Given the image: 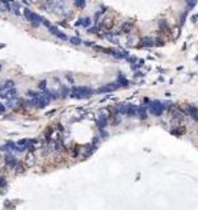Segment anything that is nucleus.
Wrapping results in <instances>:
<instances>
[{"mask_svg":"<svg viewBox=\"0 0 198 210\" xmlns=\"http://www.w3.org/2000/svg\"><path fill=\"white\" fill-rule=\"evenodd\" d=\"M51 100V95L49 93H42V95H35L33 97V100L30 101L32 106H35V108H45L46 105H49Z\"/></svg>","mask_w":198,"mask_h":210,"instance_id":"nucleus-1","label":"nucleus"},{"mask_svg":"<svg viewBox=\"0 0 198 210\" xmlns=\"http://www.w3.org/2000/svg\"><path fill=\"white\" fill-rule=\"evenodd\" d=\"M93 95V91L88 87H75L71 91V97L74 98H88Z\"/></svg>","mask_w":198,"mask_h":210,"instance_id":"nucleus-2","label":"nucleus"},{"mask_svg":"<svg viewBox=\"0 0 198 210\" xmlns=\"http://www.w3.org/2000/svg\"><path fill=\"white\" fill-rule=\"evenodd\" d=\"M68 5H70V0H54L51 12H55L57 15H63L66 11H68Z\"/></svg>","mask_w":198,"mask_h":210,"instance_id":"nucleus-3","label":"nucleus"},{"mask_svg":"<svg viewBox=\"0 0 198 210\" xmlns=\"http://www.w3.org/2000/svg\"><path fill=\"white\" fill-rule=\"evenodd\" d=\"M117 112L118 113H122V114H126L129 117H133L138 113V106L137 105H133V104H125V105L118 106Z\"/></svg>","mask_w":198,"mask_h":210,"instance_id":"nucleus-4","label":"nucleus"},{"mask_svg":"<svg viewBox=\"0 0 198 210\" xmlns=\"http://www.w3.org/2000/svg\"><path fill=\"white\" fill-rule=\"evenodd\" d=\"M163 110H164V105L159 103V101H152V103H150V105H148V112L156 117L161 116Z\"/></svg>","mask_w":198,"mask_h":210,"instance_id":"nucleus-5","label":"nucleus"},{"mask_svg":"<svg viewBox=\"0 0 198 210\" xmlns=\"http://www.w3.org/2000/svg\"><path fill=\"white\" fill-rule=\"evenodd\" d=\"M118 87H120L118 83H110V84H106V85H102L101 88H98V89H97V92H98V93H108V92L115 91Z\"/></svg>","mask_w":198,"mask_h":210,"instance_id":"nucleus-6","label":"nucleus"},{"mask_svg":"<svg viewBox=\"0 0 198 210\" xmlns=\"http://www.w3.org/2000/svg\"><path fill=\"white\" fill-rule=\"evenodd\" d=\"M35 164V155L32 152H28L26 154V156H25V166L26 167H33Z\"/></svg>","mask_w":198,"mask_h":210,"instance_id":"nucleus-7","label":"nucleus"},{"mask_svg":"<svg viewBox=\"0 0 198 210\" xmlns=\"http://www.w3.org/2000/svg\"><path fill=\"white\" fill-rule=\"evenodd\" d=\"M52 4H54V0H42L41 8L45 9V11H47V12H51L52 11Z\"/></svg>","mask_w":198,"mask_h":210,"instance_id":"nucleus-8","label":"nucleus"},{"mask_svg":"<svg viewBox=\"0 0 198 210\" xmlns=\"http://www.w3.org/2000/svg\"><path fill=\"white\" fill-rule=\"evenodd\" d=\"M188 109H189V114L192 116V118H194L196 121H198V109L194 105H189L188 106Z\"/></svg>","mask_w":198,"mask_h":210,"instance_id":"nucleus-9","label":"nucleus"},{"mask_svg":"<svg viewBox=\"0 0 198 210\" xmlns=\"http://www.w3.org/2000/svg\"><path fill=\"white\" fill-rule=\"evenodd\" d=\"M5 163L8 164V166L15 167V166H16V159H15V156L11 155V154H8V155H5Z\"/></svg>","mask_w":198,"mask_h":210,"instance_id":"nucleus-10","label":"nucleus"},{"mask_svg":"<svg viewBox=\"0 0 198 210\" xmlns=\"http://www.w3.org/2000/svg\"><path fill=\"white\" fill-rule=\"evenodd\" d=\"M133 29V22H130V21H126V22H123V25H122V28H121V30L123 32V33H129Z\"/></svg>","mask_w":198,"mask_h":210,"instance_id":"nucleus-11","label":"nucleus"},{"mask_svg":"<svg viewBox=\"0 0 198 210\" xmlns=\"http://www.w3.org/2000/svg\"><path fill=\"white\" fill-rule=\"evenodd\" d=\"M97 125H98V127H100V129H104V127L106 126V117L101 116V117L97 120Z\"/></svg>","mask_w":198,"mask_h":210,"instance_id":"nucleus-12","label":"nucleus"},{"mask_svg":"<svg viewBox=\"0 0 198 210\" xmlns=\"http://www.w3.org/2000/svg\"><path fill=\"white\" fill-rule=\"evenodd\" d=\"M142 44H143V46H154V39L152 38H143L142 39Z\"/></svg>","mask_w":198,"mask_h":210,"instance_id":"nucleus-13","label":"nucleus"},{"mask_svg":"<svg viewBox=\"0 0 198 210\" xmlns=\"http://www.w3.org/2000/svg\"><path fill=\"white\" fill-rule=\"evenodd\" d=\"M112 26H113V20L108 18V20H104V28L109 30V29H112Z\"/></svg>","mask_w":198,"mask_h":210,"instance_id":"nucleus-14","label":"nucleus"},{"mask_svg":"<svg viewBox=\"0 0 198 210\" xmlns=\"http://www.w3.org/2000/svg\"><path fill=\"white\" fill-rule=\"evenodd\" d=\"M118 85H122V87H127L129 85V81L126 80V79H123V76H121L120 75V78H118Z\"/></svg>","mask_w":198,"mask_h":210,"instance_id":"nucleus-15","label":"nucleus"},{"mask_svg":"<svg viewBox=\"0 0 198 210\" xmlns=\"http://www.w3.org/2000/svg\"><path fill=\"white\" fill-rule=\"evenodd\" d=\"M138 114H139V117L142 118V120H144V118L147 117V112L144 108H138Z\"/></svg>","mask_w":198,"mask_h":210,"instance_id":"nucleus-16","label":"nucleus"},{"mask_svg":"<svg viewBox=\"0 0 198 210\" xmlns=\"http://www.w3.org/2000/svg\"><path fill=\"white\" fill-rule=\"evenodd\" d=\"M11 11H13V13H15V15L20 16V5H18V4H16V3H12V8H11Z\"/></svg>","mask_w":198,"mask_h":210,"instance_id":"nucleus-17","label":"nucleus"},{"mask_svg":"<svg viewBox=\"0 0 198 210\" xmlns=\"http://www.w3.org/2000/svg\"><path fill=\"white\" fill-rule=\"evenodd\" d=\"M80 25H83L85 26V28H88V26L91 25V18H88V17H85V18H81L80 20V22H79Z\"/></svg>","mask_w":198,"mask_h":210,"instance_id":"nucleus-18","label":"nucleus"},{"mask_svg":"<svg viewBox=\"0 0 198 210\" xmlns=\"http://www.w3.org/2000/svg\"><path fill=\"white\" fill-rule=\"evenodd\" d=\"M9 11H11V7L7 4V3L0 4V12H9Z\"/></svg>","mask_w":198,"mask_h":210,"instance_id":"nucleus-19","label":"nucleus"},{"mask_svg":"<svg viewBox=\"0 0 198 210\" xmlns=\"http://www.w3.org/2000/svg\"><path fill=\"white\" fill-rule=\"evenodd\" d=\"M32 15H33L32 11H29V9H24V16H25V18L28 20L29 22L32 21Z\"/></svg>","mask_w":198,"mask_h":210,"instance_id":"nucleus-20","label":"nucleus"},{"mask_svg":"<svg viewBox=\"0 0 198 210\" xmlns=\"http://www.w3.org/2000/svg\"><path fill=\"white\" fill-rule=\"evenodd\" d=\"M159 28L161 29V30H164V32L168 30V26H167V21H165V20H160V21H159Z\"/></svg>","mask_w":198,"mask_h":210,"instance_id":"nucleus-21","label":"nucleus"},{"mask_svg":"<svg viewBox=\"0 0 198 210\" xmlns=\"http://www.w3.org/2000/svg\"><path fill=\"white\" fill-rule=\"evenodd\" d=\"M13 84H15V83H13V81H11V80L5 81V84L3 85L1 89H3V91H5V89H9V88H13Z\"/></svg>","mask_w":198,"mask_h":210,"instance_id":"nucleus-22","label":"nucleus"},{"mask_svg":"<svg viewBox=\"0 0 198 210\" xmlns=\"http://www.w3.org/2000/svg\"><path fill=\"white\" fill-rule=\"evenodd\" d=\"M5 188H7L5 177H4V176H1V177H0V189H4V192H5Z\"/></svg>","mask_w":198,"mask_h":210,"instance_id":"nucleus-23","label":"nucleus"},{"mask_svg":"<svg viewBox=\"0 0 198 210\" xmlns=\"http://www.w3.org/2000/svg\"><path fill=\"white\" fill-rule=\"evenodd\" d=\"M75 4H76L78 8L83 9L84 7H85V0H75Z\"/></svg>","mask_w":198,"mask_h":210,"instance_id":"nucleus-24","label":"nucleus"},{"mask_svg":"<svg viewBox=\"0 0 198 210\" xmlns=\"http://www.w3.org/2000/svg\"><path fill=\"white\" fill-rule=\"evenodd\" d=\"M70 42H71V44L72 45H80L81 44V41H80V38H78V37H71L70 38Z\"/></svg>","mask_w":198,"mask_h":210,"instance_id":"nucleus-25","label":"nucleus"},{"mask_svg":"<svg viewBox=\"0 0 198 210\" xmlns=\"http://www.w3.org/2000/svg\"><path fill=\"white\" fill-rule=\"evenodd\" d=\"M105 37H106L109 41L113 42V44H118V38H117V37H113L112 34H105Z\"/></svg>","mask_w":198,"mask_h":210,"instance_id":"nucleus-26","label":"nucleus"},{"mask_svg":"<svg viewBox=\"0 0 198 210\" xmlns=\"http://www.w3.org/2000/svg\"><path fill=\"white\" fill-rule=\"evenodd\" d=\"M16 173H21V172H24V166L22 164H20V163H16Z\"/></svg>","mask_w":198,"mask_h":210,"instance_id":"nucleus-27","label":"nucleus"},{"mask_svg":"<svg viewBox=\"0 0 198 210\" xmlns=\"http://www.w3.org/2000/svg\"><path fill=\"white\" fill-rule=\"evenodd\" d=\"M55 35H57V37L58 38H61V39H63V41H66V39H67V35H66L64 34V33H61V32H57V33H55Z\"/></svg>","mask_w":198,"mask_h":210,"instance_id":"nucleus-28","label":"nucleus"},{"mask_svg":"<svg viewBox=\"0 0 198 210\" xmlns=\"http://www.w3.org/2000/svg\"><path fill=\"white\" fill-rule=\"evenodd\" d=\"M186 4L189 8H193V7L197 4V0H186Z\"/></svg>","mask_w":198,"mask_h":210,"instance_id":"nucleus-29","label":"nucleus"},{"mask_svg":"<svg viewBox=\"0 0 198 210\" xmlns=\"http://www.w3.org/2000/svg\"><path fill=\"white\" fill-rule=\"evenodd\" d=\"M41 22H42V24H44V25L46 26V28H50V26H51V25H50V22H49L46 18H42V20H41Z\"/></svg>","mask_w":198,"mask_h":210,"instance_id":"nucleus-30","label":"nucleus"},{"mask_svg":"<svg viewBox=\"0 0 198 210\" xmlns=\"http://www.w3.org/2000/svg\"><path fill=\"white\" fill-rule=\"evenodd\" d=\"M26 143H28V140H26V139H21V140H18V146H25Z\"/></svg>","mask_w":198,"mask_h":210,"instance_id":"nucleus-31","label":"nucleus"},{"mask_svg":"<svg viewBox=\"0 0 198 210\" xmlns=\"http://www.w3.org/2000/svg\"><path fill=\"white\" fill-rule=\"evenodd\" d=\"M98 32V28H97V26H96V28H91L89 29V33H93V34H95V33H97Z\"/></svg>","mask_w":198,"mask_h":210,"instance_id":"nucleus-32","label":"nucleus"},{"mask_svg":"<svg viewBox=\"0 0 198 210\" xmlns=\"http://www.w3.org/2000/svg\"><path fill=\"white\" fill-rule=\"evenodd\" d=\"M134 41H137V39H135V38H129V45L134 46Z\"/></svg>","mask_w":198,"mask_h":210,"instance_id":"nucleus-33","label":"nucleus"},{"mask_svg":"<svg viewBox=\"0 0 198 210\" xmlns=\"http://www.w3.org/2000/svg\"><path fill=\"white\" fill-rule=\"evenodd\" d=\"M39 87H41V88H46V81L45 80L41 81V83H39Z\"/></svg>","mask_w":198,"mask_h":210,"instance_id":"nucleus-34","label":"nucleus"},{"mask_svg":"<svg viewBox=\"0 0 198 210\" xmlns=\"http://www.w3.org/2000/svg\"><path fill=\"white\" fill-rule=\"evenodd\" d=\"M30 3H38V0H30Z\"/></svg>","mask_w":198,"mask_h":210,"instance_id":"nucleus-35","label":"nucleus"},{"mask_svg":"<svg viewBox=\"0 0 198 210\" xmlns=\"http://www.w3.org/2000/svg\"><path fill=\"white\" fill-rule=\"evenodd\" d=\"M0 1H1V3H7V1H8V0H0Z\"/></svg>","mask_w":198,"mask_h":210,"instance_id":"nucleus-36","label":"nucleus"},{"mask_svg":"<svg viewBox=\"0 0 198 210\" xmlns=\"http://www.w3.org/2000/svg\"><path fill=\"white\" fill-rule=\"evenodd\" d=\"M196 61H198V55H197V57H196Z\"/></svg>","mask_w":198,"mask_h":210,"instance_id":"nucleus-37","label":"nucleus"}]
</instances>
